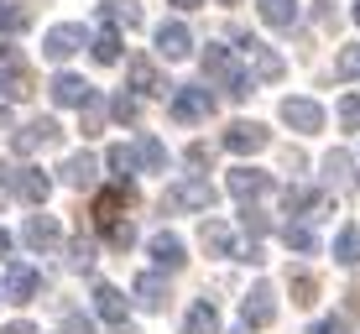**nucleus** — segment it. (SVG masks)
Masks as SVG:
<instances>
[{
  "label": "nucleus",
  "mask_w": 360,
  "mask_h": 334,
  "mask_svg": "<svg viewBox=\"0 0 360 334\" xmlns=\"http://www.w3.org/2000/svg\"><path fill=\"white\" fill-rule=\"evenodd\" d=\"M136 162L146 172H167V146L157 141V136H141V141H136Z\"/></svg>",
  "instance_id": "30"
},
{
  "label": "nucleus",
  "mask_w": 360,
  "mask_h": 334,
  "mask_svg": "<svg viewBox=\"0 0 360 334\" xmlns=\"http://www.w3.org/2000/svg\"><path fill=\"white\" fill-rule=\"evenodd\" d=\"M235 334H251V329H235Z\"/></svg>",
  "instance_id": "54"
},
{
  "label": "nucleus",
  "mask_w": 360,
  "mask_h": 334,
  "mask_svg": "<svg viewBox=\"0 0 360 334\" xmlns=\"http://www.w3.org/2000/svg\"><path fill=\"white\" fill-rule=\"evenodd\" d=\"M131 293H136V303L146 308V314H157V308H167V277H157V271H141V277L131 282Z\"/></svg>",
  "instance_id": "15"
},
{
  "label": "nucleus",
  "mask_w": 360,
  "mask_h": 334,
  "mask_svg": "<svg viewBox=\"0 0 360 334\" xmlns=\"http://www.w3.org/2000/svg\"><path fill=\"white\" fill-rule=\"evenodd\" d=\"M340 126L360 131V94H345V100H340Z\"/></svg>",
  "instance_id": "39"
},
{
  "label": "nucleus",
  "mask_w": 360,
  "mask_h": 334,
  "mask_svg": "<svg viewBox=\"0 0 360 334\" xmlns=\"http://www.w3.org/2000/svg\"><path fill=\"white\" fill-rule=\"evenodd\" d=\"M204 79H209V84H219L230 100H245V94H251V84H256V79H251V68H240V63L230 58V47H219V42H209V47H204Z\"/></svg>",
  "instance_id": "1"
},
{
  "label": "nucleus",
  "mask_w": 360,
  "mask_h": 334,
  "mask_svg": "<svg viewBox=\"0 0 360 334\" xmlns=\"http://www.w3.org/2000/svg\"><path fill=\"white\" fill-rule=\"evenodd\" d=\"M131 199H136V188H131V183H115V188H105V193L94 199V219H99V225L120 219V209H126Z\"/></svg>",
  "instance_id": "22"
},
{
  "label": "nucleus",
  "mask_w": 360,
  "mask_h": 334,
  "mask_svg": "<svg viewBox=\"0 0 360 334\" xmlns=\"http://www.w3.org/2000/svg\"><path fill=\"white\" fill-rule=\"evenodd\" d=\"M157 53H162L167 63H183V58L193 53V32L183 27V21H162V27H157Z\"/></svg>",
  "instance_id": "10"
},
{
  "label": "nucleus",
  "mask_w": 360,
  "mask_h": 334,
  "mask_svg": "<svg viewBox=\"0 0 360 334\" xmlns=\"http://www.w3.org/2000/svg\"><path fill=\"white\" fill-rule=\"evenodd\" d=\"M21 240H27L32 251H53V245L63 240V230H58V219H53V214H32L27 225H21Z\"/></svg>",
  "instance_id": "16"
},
{
  "label": "nucleus",
  "mask_w": 360,
  "mask_h": 334,
  "mask_svg": "<svg viewBox=\"0 0 360 334\" xmlns=\"http://www.w3.org/2000/svg\"><path fill=\"white\" fill-rule=\"evenodd\" d=\"M99 21H105V27H141V6H136V0H105V6H99Z\"/></svg>",
  "instance_id": "23"
},
{
  "label": "nucleus",
  "mask_w": 360,
  "mask_h": 334,
  "mask_svg": "<svg viewBox=\"0 0 360 334\" xmlns=\"http://www.w3.org/2000/svg\"><path fill=\"white\" fill-rule=\"evenodd\" d=\"M58 178H63L68 188H94V178H99V162H94L89 152H73V157H63Z\"/></svg>",
  "instance_id": "17"
},
{
  "label": "nucleus",
  "mask_w": 360,
  "mask_h": 334,
  "mask_svg": "<svg viewBox=\"0 0 360 334\" xmlns=\"http://www.w3.org/2000/svg\"><path fill=\"white\" fill-rule=\"evenodd\" d=\"M89 53H94V63H120V32L115 27H99L94 42H89Z\"/></svg>",
  "instance_id": "31"
},
{
  "label": "nucleus",
  "mask_w": 360,
  "mask_h": 334,
  "mask_svg": "<svg viewBox=\"0 0 360 334\" xmlns=\"http://www.w3.org/2000/svg\"><path fill=\"white\" fill-rule=\"evenodd\" d=\"M245 68H251V79H262V84H277L282 73H288V63H282V53H271L266 42H256V37H245Z\"/></svg>",
  "instance_id": "8"
},
{
  "label": "nucleus",
  "mask_w": 360,
  "mask_h": 334,
  "mask_svg": "<svg viewBox=\"0 0 360 334\" xmlns=\"http://www.w3.org/2000/svg\"><path fill=\"white\" fill-rule=\"evenodd\" d=\"M6 251H11V235H6V230H0V256H6Z\"/></svg>",
  "instance_id": "51"
},
{
  "label": "nucleus",
  "mask_w": 360,
  "mask_h": 334,
  "mask_svg": "<svg viewBox=\"0 0 360 334\" xmlns=\"http://www.w3.org/2000/svg\"><path fill=\"white\" fill-rule=\"evenodd\" d=\"M324 172H329L334 183H345V172H350V152H329L324 157Z\"/></svg>",
  "instance_id": "40"
},
{
  "label": "nucleus",
  "mask_w": 360,
  "mask_h": 334,
  "mask_svg": "<svg viewBox=\"0 0 360 334\" xmlns=\"http://www.w3.org/2000/svg\"><path fill=\"white\" fill-rule=\"evenodd\" d=\"M282 245L297 251V256H314V251H319V235H314L308 219H288V225H282Z\"/></svg>",
  "instance_id": "25"
},
{
  "label": "nucleus",
  "mask_w": 360,
  "mask_h": 334,
  "mask_svg": "<svg viewBox=\"0 0 360 334\" xmlns=\"http://www.w3.org/2000/svg\"><path fill=\"white\" fill-rule=\"evenodd\" d=\"M6 63H16V47H11V42H0V68H6Z\"/></svg>",
  "instance_id": "48"
},
{
  "label": "nucleus",
  "mask_w": 360,
  "mask_h": 334,
  "mask_svg": "<svg viewBox=\"0 0 360 334\" xmlns=\"http://www.w3.org/2000/svg\"><path fill=\"white\" fill-rule=\"evenodd\" d=\"M167 115L178 120V126H204L209 115H214V94L204 89V84H178L167 100Z\"/></svg>",
  "instance_id": "3"
},
{
  "label": "nucleus",
  "mask_w": 360,
  "mask_h": 334,
  "mask_svg": "<svg viewBox=\"0 0 360 334\" xmlns=\"http://www.w3.org/2000/svg\"><path fill=\"white\" fill-rule=\"evenodd\" d=\"M68 266H73V271H89V266H94V240H89V235L68 240Z\"/></svg>",
  "instance_id": "36"
},
{
  "label": "nucleus",
  "mask_w": 360,
  "mask_h": 334,
  "mask_svg": "<svg viewBox=\"0 0 360 334\" xmlns=\"http://www.w3.org/2000/svg\"><path fill=\"white\" fill-rule=\"evenodd\" d=\"M0 334H37V329L27 324V319H16V324H0Z\"/></svg>",
  "instance_id": "47"
},
{
  "label": "nucleus",
  "mask_w": 360,
  "mask_h": 334,
  "mask_svg": "<svg viewBox=\"0 0 360 334\" xmlns=\"http://www.w3.org/2000/svg\"><path fill=\"white\" fill-rule=\"evenodd\" d=\"M219 199V188L209 178H183V183H172V188L162 193V214H183V209H214Z\"/></svg>",
  "instance_id": "4"
},
{
  "label": "nucleus",
  "mask_w": 360,
  "mask_h": 334,
  "mask_svg": "<svg viewBox=\"0 0 360 334\" xmlns=\"http://www.w3.org/2000/svg\"><path fill=\"white\" fill-rule=\"evenodd\" d=\"M183 334H219V308L214 303H193L188 308V324H183Z\"/></svg>",
  "instance_id": "28"
},
{
  "label": "nucleus",
  "mask_w": 360,
  "mask_h": 334,
  "mask_svg": "<svg viewBox=\"0 0 360 334\" xmlns=\"http://www.w3.org/2000/svg\"><path fill=\"white\" fill-rule=\"evenodd\" d=\"M105 167L115 172V183H131V172L141 167V162H136V146H110V152H105Z\"/></svg>",
  "instance_id": "32"
},
{
  "label": "nucleus",
  "mask_w": 360,
  "mask_h": 334,
  "mask_svg": "<svg viewBox=\"0 0 360 334\" xmlns=\"http://www.w3.org/2000/svg\"><path fill=\"white\" fill-rule=\"evenodd\" d=\"M355 73H360V47H345L334 58V79H355Z\"/></svg>",
  "instance_id": "38"
},
{
  "label": "nucleus",
  "mask_w": 360,
  "mask_h": 334,
  "mask_svg": "<svg viewBox=\"0 0 360 334\" xmlns=\"http://www.w3.org/2000/svg\"><path fill=\"white\" fill-rule=\"evenodd\" d=\"M146 251H152V262H157V266H167V271H178L183 262H188V251H183V240H178L172 230H157Z\"/></svg>",
  "instance_id": "18"
},
{
  "label": "nucleus",
  "mask_w": 360,
  "mask_h": 334,
  "mask_svg": "<svg viewBox=\"0 0 360 334\" xmlns=\"http://www.w3.org/2000/svg\"><path fill=\"white\" fill-rule=\"evenodd\" d=\"M94 314L105 319V324H126V298H120V288L99 282V288H94Z\"/></svg>",
  "instance_id": "24"
},
{
  "label": "nucleus",
  "mask_w": 360,
  "mask_h": 334,
  "mask_svg": "<svg viewBox=\"0 0 360 334\" xmlns=\"http://www.w3.org/2000/svg\"><path fill=\"white\" fill-rule=\"evenodd\" d=\"M235 256H240V262H251V266H262V262H266V251H262V240H251V245H240V251H235Z\"/></svg>",
  "instance_id": "44"
},
{
  "label": "nucleus",
  "mask_w": 360,
  "mask_h": 334,
  "mask_svg": "<svg viewBox=\"0 0 360 334\" xmlns=\"http://www.w3.org/2000/svg\"><path fill=\"white\" fill-rule=\"evenodd\" d=\"M271 319H277V288H271V282H256V288L245 293V303H240V324L245 329H266Z\"/></svg>",
  "instance_id": "6"
},
{
  "label": "nucleus",
  "mask_w": 360,
  "mask_h": 334,
  "mask_svg": "<svg viewBox=\"0 0 360 334\" xmlns=\"http://www.w3.org/2000/svg\"><path fill=\"white\" fill-rule=\"evenodd\" d=\"M126 79H131V89H136V94H167L162 73H157V63H152L146 53H131V63H126Z\"/></svg>",
  "instance_id": "13"
},
{
  "label": "nucleus",
  "mask_w": 360,
  "mask_h": 334,
  "mask_svg": "<svg viewBox=\"0 0 360 334\" xmlns=\"http://www.w3.org/2000/svg\"><path fill=\"white\" fill-rule=\"evenodd\" d=\"M47 89H53V100H58V105H79V110L94 100V89L79 79V73H58V79L47 84Z\"/></svg>",
  "instance_id": "19"
},
{
  "label": "nucleus",
  "mask_w": 360,
  "mask_h": 334,
  "mask_svg": "<svg viewBox=\"0 0 360 334\" xmlns=\"http://www.w3.org/2000/svg\"><path fill=\"white\" fill-rule=\"evenodd\" d=\"M240 225H245V235H251V240H256V235H266V214H262V209H251V204H245Z\"/></svg>",
  "instance_id": "41"
},
{
  "label": "nucleus",
  "mask_w": 360,
  "mask_h": 334,
  "mask_svg": "<svg viewBox=\"0 0 360 334\" xmlns=\"http://www.w3.org/2000/svg\"><path fill=\"white\" fill-rule=\"evenodd\" d=\"M58 136H63V131H58V120L42 115V120H27V126L11 131V146H16V157H32V152H42V146H53Z\"/></svg>",
  "instance_id": "9"
},
{
  "label": "nucleus",
  "mask_w": 360,
  "mask_h": 334,
  "mask_svg": "<svg viewBox=\"0 0 360 334\" xmlns=\"http://www.w3.org/2000/svg\"><path fill=\"white\" fill-rule=\"evenodd\" d=\"M172 6H178V11H198L204 0H172Z\"/></svg>",
  "instance_id": "50"
},
{
  "label": "nucleus",
  "mask_w": 360,
  "mask_h": 334,
  "mask_svg": "<svg viewBox=\"0 0 360 334\" xmlns=\"http://www.w3.org/2000/svg\"><path fill=\"white\" fill-rule=\"evenodd\" d=\"M219 6H235V0H219Z\"/></svg>",
  "instance_id": "53"
},
{
  "label": "nucleus",
  "mask_w": 360,
  "mask_h": 334,
  "mask_svg": "<svg viewBox=\"0 0 360 334\" xmlns=\"http://www.w3.org/2000/svg\"><path fill=\"white\" fill-rule=\"evenodd\" d=\"M282 204H288V214H297V219H314L319 209H324V193H319V188H303V183H297V188L282 193Z\"/></svg>",
  "instance_id": "26"
},
{
  "label": "nucleus",
  "mask_w": 360,
  "mask_h": 334,
  "mask_svg": "<svg viewBox=\"0 0 360 334\" xmlns=\"http://www.w3.org/2000/svg\"><path fill=\"white\" fill-rule=\"evenodd\" d=\"M262 21L271 32H292L297 27V0H262Z\"/></svg>",
  "instance_id": "27"
},
{
  "label": "nucleus",
  "mask_w": 360,
  "mask_h": 334,
  "mask_svg": "<svg viewBox=\"0 0 360 334\" xmlns=\"http://www.w3.org/2000/svg\"><path fill=\"white\" fill-rule=\"evenodd\" d=\"M0 188L11 193V199L21 204H47V193H53V178H47L42 167H27V162H0Z\"/></svg>",
  "instance_id": "2"
},
{
  "label": "nucleus",
  "mask_w": 360,
  "mask_h": 334,
  "mask_svg": "<svg viewBox=\"0 0 360 334\" xmlns=\"http://www.w3.org/2000/svg\"><path fill=\"white\" fill-rule=\"evenodd\" d=\"M282 120H288L292 131H319L324 126V110L314 100H282Z\"/></svg>",
  "instance_id": "21"
},
{
  "label": "nucleus",
  "mask_w": 360,
  "mask_h": 334,
  "mask_svg": "<svg viewBox=\"0 0 360 334\" xmlns=\"http://www.w3.org/2000/svg\"><path fill=\"white\" fill-rule=\"evenodd\" d=\"M198 245H204L209 256H235V235H230L225 219H204V225H198Z\"/></svg>",
  "instance_id": "20"
},
{
  "label": "nucleus",
  "mask_w": 360,
  "mask_h": 334,
  "mask_svg": "<svg viewBox=\"0 0 360 334\" xmlns=\"http://www.w3.org/2000/svg\"><path fill=\"white\" fill-rule=\"evenodd\" d=\"M63 334H94V324H89L84 314H68V319H63Z\"/></svg>",
  "instance_id": "43"
},
{
  "label": "nucleus",
  "mask_w": 360,
  "mask_h": 334,
  "mask_svg": "<svg viewBox=\"0 0 360 334\" xmlns=\"http://www.w3.org/2000/svg\"><path fill=\"white\" fill-rule=\"evenodd\" d=\"M32 89H37V79H32V68L21 63V58L0 68V105H11V100H27Z\"/></svg>",
  "instance_id": "14"
},
{
  "label": "nucleus",
  "mask_w": 360,
  "mask_h": 334,
  "mask_svg": "<svg viewBox=\"0 0 360 334\" xmlns=\"http://www.w3.org/2000/svg\"><path fill=\"white\" fill-rule=\"evenodd\" d=\"M334 262L340 266L360 262V225H340V235H334Z\"/></svg>",
  "instance_id": "29"
},
{
  "label": "nucleus",
  "mask_w": 360,
  "mask_h": 334,
  "mask_svg": "<svg viewBox=\"0 0 360 334\" xmlns=\"http://www.w3.org/2000/svg\"><path fill=\"white\" fill-rule=\"evenodd\" d=\"M308 334H345V319H319Z\"/></svg>",
  "instance_id": "45"
},
{
  "label": "nucleus",
  "mask_w": 360,
  "mask_h": 334,
  "mask_svg": "<svg viewBox=\"0 0 360 334\" xmlns=\"http://www.w3.org/2000/svg\"><path fill=\"white\" fill-rule=\"evenodd\" d=\"M37 293H42V277L27 262H11L6 266V303H32Z\"/></svg>",
  "instance_id": "11"
},
{
  "label": "nucleus",
  "mask_w": 360,
  "mask_h": 334,
  "mask_svg": "<svg viewBox=\"0 0 360 334\" xmlns=\"http://www.w3.org/2000/svg\"><path fill=\"white\" fill-rule=\"evenodd\" d=\"M355 27H360V0H355Z\"/></svg>",
  "instance_id": "52"
},
{
  "label": "nucleus",
  "mask_w": 360,
  "mask_h": 334,
  "mask_svg": "<svg viewBox=\"0 0 360 334\" xmlns=\"http://www.w3.org/2000/svg\"><path fill=\"white\" fill-rule=\"evenodd\" d=\"M110 115H115L120 126H131V120L141 115V100H136V94H115V100H110Z\"/></svg>",
  "instance_id": "37"
},
{
  "label": "nucleus",
  "mask_w": 360,
  "mask_h": 334,
  "mask_svg": "<svg viewBox=\"0 0 360 334\" xmlns=\"http://www.w3.org/2000/svg\"><path fill=\"white\" fill-rule=\"evenodd\" d=\"M27 27H32V6H0V32L6 37H16Z\"/></svg>",
  "instance_id": "33"
},
{
  "label": "nucleus",
  "mask_w": 360,
  "mask_h": 334,
  "mask_svg": "<svg viewBox=\"0 0 360 334\" xmlns=\"http://www.w3.org/2000/svg\"><path fill=\"white\" fill-rule=\"evenodd\" d=\"M99 120H105V105H99V94H94V100L84 105V136H94V131H99Z\"/></svg>",
  "instance_id": "42"
},
{
  "label": "nucleus",
  "mask_w": 360,
  "mask_h": 334,
  "mask_svg": "<svg viewBox=\"0 0 360 334\" xmlns=\"http://www.w3.org/2000/svg\"><path fill=\"white\" fill-rule=\"evenodd\" d=\"M94 37L79 27V21H63V27H53L42 37V58H53V63H68L73 53H79V47H89Z\"/></svg>",
  "instance_id": "5"
},
{
  "label": "nucleus",
  "mask_w": 360,
  "mask_h": 334,
  "mask_svg": "<svg viewBox=\"0 0 360 334\" xmlns=\"http://www.w3.org/2000/svg\"><path fill=\"white\" fill-rule=\"evenodd\" d=\"M266 146H271V131L262 126V120H230V131H225V152L245 157V152H266Z\"/></svg>",
  "instance_id": "7"
},
{
  "label": "nucleus",
  "mask_w": 360,
  "mask_h": 334,
  "mask_svg": "<svg viewBox=\"0 0 360 334\" xmlns=\"http://www.w3.org/2000/svg\"><path fill=\"white\" fill-rule=\"evenodd\" d=\"M188 162H193V167H204V162H209V146H204V141H193V146H188Z\"/></svg>",
  "instance_id": "46"
},
{
  "label": "nucleus",
  "mask_w": 360,
  "mask_h": 334,
  "mask_svg": "<svg viewBox=\"0 0 360 334\" xmlns=\"http://www.w3.org/2000/svg\"><path fill=\"white\" fill-rule=\"evenodd\" d=\"M110 334H141V329H136L131 319H126V324H110Z\"/></svg>",
  "instance_id": "49"
},
{
  "label": "nucleus",
  "mask_w": 360,
  "mask_h": 334,
  "mask_svg": "<svg viewBox=\"0 0 360 334\" xmlns=\"http://www.w3.org/2000/svg\"><path fill=\"white\" fill-rule=\"evenodd\" d=\"M288 288H292V303H297V308H308V303L319 298V277H314V271H297Z\"/></svg>",
  "instance_id": "35"
},
{
  "label": "nucleus",
  "mask_w": 360,
  "mask_h": 334,
  "mask_svg": "<svg viewBox=\"0 0 360 334\" xmlns=\"http://www.w3.org/2000/svg\"><path fill=\"white\" fill-rule=\"evenodd\" d=\"M99 230H105L110 251H131V240H136V225H131V219H110V225H99Z\"/></svg>",
  "instance_id": "34"
},
{
  "label": "nucleus",
  "mask_w": 360,
  "mask_h": 334,
  "mask_svg": "<svg viewBox=\"0 0 360 334\" xmlns=\"http://www.w3.org/2000/svg\"><path fill=\"white\" fill-rule=\"evenodd\" d=\"M230 193L240 204H256L262 193H271V172H262V167H235L230 172Z\"/></svg>",
  "instance_id": "12"
},
{
  "label": "nucleus",
  "mask_w": 360,
  "mask_h": 334,
  "mask_svg": "<svg viewBox=\"0 0 360 334\" xmlns=\"http://www.w3.org/2000/svg\"><path fill=\"white\" fill-rule=\"evenodd\" d=\"M0 298H6V293H0Z\"/></svg>",
  "instance_id": "55"
}]
</instances>
